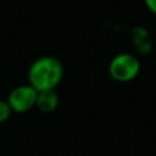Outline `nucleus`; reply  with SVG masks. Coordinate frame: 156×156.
I'll use <instances>...</instances> for the list:
<instances>
[{
  "label": "nucleus",
  "instance_id": "obj_1",
  "mask_svg": "<svg viewBox=\"0 0 156 156\" xmlns=\"http://www.w3.org/2000/svg\"><path fill=\"white\" fill-rule=\"evenodd\" d=\"M65 77V67L58 58L44 55L33 60L27 70V83L37 92L55 89Z\"/></svg>",
  "mask_w": 156,
  "mask_h": 156
},
{
  "label": "nucleus",
  "instance_id": "obj_6",
  "mask_svg": "<svg viewBox=\"0 0 156 156\" xmlns=\"http://www.w3.org/2000/svg\"><path fill=\"white\" fill-rule=\"evenodd\" d=\"M14 114L12 108L10 107L7 100H2L0 99V125L5 123L8 119L11 118V115Z\"/></svg>",
  "mask_w": 156,
  "mask_h": 156
},
{
  "label": "nucleus",
  "instance_id": "obj_5",
  "mask_svg": "<svg viewBox=\"0 0 156 156\" xmlns=\"http://www.w3.org/2000/svg\"><path fill=\"white\" fill-rule=\"evenodd\" d=\"M132 38L134 47L140 54H148L151 51V40H149V33L148 30L143 29V27H136L132 30Z\"/></svg>",
  "mask_w": 156,
  "mask_h": 156
},
{
  "label": "nucleus",
  "instance_id": "obj_2",
  "mask_svg": "<svg viewBox=\"0 0 156 156\" xmlns=\"http://www.w3.org/2000/svg\"><path fill=\"white\" fill-rule=\"evenodd\" d=\"M141 63L136 55L130 52L118 54L108 63V74L116 82L126 83L136 80L140 74Z\"/></svg>",
  "mask_w": 156,
  "mask_h": 156
},
{
  "label": "nucleus",
  "instance_id": "obj_4",
  "mask_svg": "<svg viewBox=\"0 0 156 156\" xmlns=\"http://www.w3.org/2000/svg\"><path fill=\"white\" fill-rule=\"evenodd\" d=\"M59 105V96L55 92V89L51 90H41L37 93V100H36V108L43 114H52L56 111Z\"/></svg>",
  "mask_w": 156,
  "mask_h": 156
},
{
  "label": "nucleus",
  "instance_id": "obj_7",
  "mask_svg": "<svg viewBox=\"0 0 156 156\" xmlns=\"http://www.w3.org/2000/svg\"><path fill=\"white\" fill-rule=\"evenodd\" d=\"M144 4L148 8L149 12H152L154 15H156V0H144Z\"/></svg>",
  "mask_w": 156,
  "mask_h": 156
},
{
  "label": "nucleus",
  "instance_id": "obj_3",
  "mask_svg": "<svg viewBox=\"0 0 156 156\" xmlns=\"http://www.w3.org/2000/svg\"><path fill=\"white\" fill-rule=\"evenodd\" d=\"M37 93L38 92L30 83H22L11 89L7 96V101L14 112L26 114L36 107Z\"/></svg>",
  "mask_w": 156,
  "mask_h": 156
}]
</instances>
